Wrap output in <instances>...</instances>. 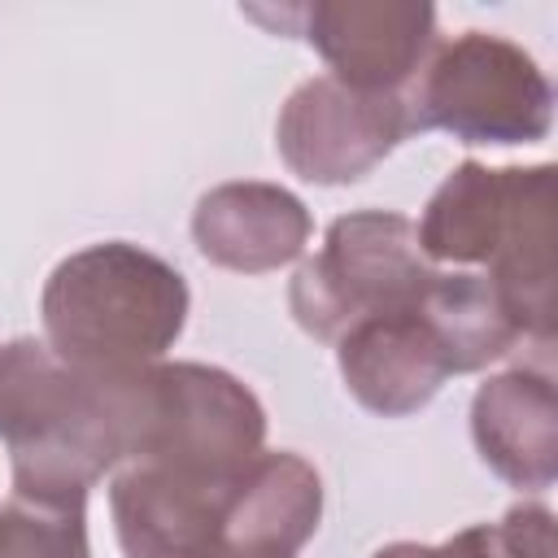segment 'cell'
Segmentation results:
<instances>
[{
  "instance_id": "obj_1",
  "label": "cell",
  "mask_w": 558,
  "mask_h": 558,
  "mask_svg": "<svg viewBox=\"0 0 558 558\" xmlns=\"http://www.w3.org/2000/svg\"><path fill=\"white\" fill-rule=\"evenodd\" d=\"M144 371L83 375L35 336L0 344V445L13 493L39 506H87L105 475L135 462Z\"/></svg>"
},
{
  "instance_id": "obj_2",
  "label": "cell",
  "mask_w": 558,
  "mask_h": 558,
  "mask_svg": "<svg viewBox=\"0 0 558 558\" xmlns=\"http://www.w3.org/2000/svg\"><path fill=\"white\" fill-rule=\"evenodd\" d=\"M187 279L131 240L87 244L61 257L39 296L44 344L83 375L157 366L187 323Z\"/></svg>"
},
{
  "instance_id": "obj_3",
  "label": "cell",
  "mask_w": 558,
  "mask_h": 558,
  "mask_svg": "<svg viewBox=\"0 0 558 558\" xmlns=\"http://www.w3.org/2000/svg\"><path fill=\"white\" fill-rule=\"evenodd\" d=\"M410 135L458 144H536L554 122V87L532 52L493 31H462L427 52L401 92Z\"/></svg>"
},
{
  "instance_id": "obj_4",
  "label": "cell",
  "mask_w": 558,
  "mask_h": 558,
  "mask_svg": "<svg viewBox=\"0 0 558 558\" xmlns=\"http://www.w3.org/2000/svg\"><path fill=\"white\" fill-rule=\"evenodd\" d=\"M432 275L436 266L405 214L353 209L327 227L323 248L292 275L288 310L305 336L340 340L362 318L418 305Z\"/></svg>"
},
{
  "instance_id": "obj_5",
  "label": "cell",
  "mask_w": 558,
  "mask_h": 558,
  "mask_svg": "<svg viewBox=\"0 0 558 558\" xmlns=\"http://www.w3.org/2000/svg\"><path fill=\"white\" fill-rule=\"evenodd\" d=\"M266 449V410L248 384L205 362L144 371V436L135 462L240 475Z\"/></svg>"
},
{
  "instance_id": "obj_6",
  "label": "cell",
  "mask_w": 558,
  "mask_h": 558,
  "mask_svg": "<svg viewBox=\"0 0 558 558\" xmlns=\"http://www.w3.org/2000/svg\"><path fill=\"white\" fill-rule=\"evenodd\" d=\"M253 22L296 26V35L331 65V78L357 92L401 96L436 48V9L427 0H314L296 9H244Z\"/></svg>"
},
{
  "instance_id": "obj_7",
  "label": "cell",
  "mask_w": 558,
  "mask_h": 558,
  "mask_svg": "<svg viewBox=\"0 0 558 558\" xmlns=\"http://www.w3.org/2000/svg\"><path fill=\"white\" fill-rule=\"evenodd\" d=\"M410 135L401 96L357 92L331 74L292 87L275 122V148L292 174L318 187L366 179Z\"/></svg>"
},
{
  "instance_id": "obj_8",
  "label": "cell",
  "mask_w": 558,
  "mask_h": 558,
  "mask_svg": "<svg viewBox=\"0 0 558 558\" xmlns=\"http://www.w3.org/2000/svg\"><path fill=\"white\" fill-rule=\"evenodd\" d=\"M240 475H205L166 462L118 466L109 510L122 558H235L231 501Z\"/></svg>"
},
{
  "instance_id": "obj_9",
  "label": "cell",
  "mask_w": 558,
  "mask_h": 558,
  "mask_svg": "<svg viewBox=\"0 0 558 558\" xmlns=\"http://www.w3.org/2000/svg\"><path fill=\"white\" fill-rule=\"evenodd\" d=\"M336 362L353 401L379 418H405L423 410L453 375L445 344L418 305L353 323L336 340Z\"/></svg>"
},
{
  "instance_id": "obj_10",
  "label": "cell",
  "mask_w": 558,
  "mask_h": 558,
  "mask_svg": "<svg viewBox=\"0 0 558 558\" xmlns=\"http://www.w3.org/2000/svg\"><path fill=\"white\" fill-rule=\"evenodd\" d=\"M310 209L296 192L262 179L218 183L192 209V240L205 262L235 275H266L310 244Z\"/></svg>"
},
{
  "instance_id": "obj_11",
  "label": "cell",
  "mask_w": 558,
  "mask_h": 558,
  "mask_svg": "<svg viewBox=\"0 0 558 558\" xmlns=\"http://www.w3.org/2000/svg\"><path fill=\"white\" fill-rule=\"evenodd\" d=\"M471 436L493 475L510 488L545 493L558 480V397L532 366L484 379L471 397Z\"/></svg>"
},
{
  "instance_id": "obj_12",
  "label": "cell",
  "mask_w": 558,
  "mask_h": 558,
  "mask_svg": "<svg viewBox=\"0 0 558 558\" xmlns=\"http://www.w3.org/2000/svg\"><path fill=\"white\" fill-rule=\"evenodd\" d=\"M323 519L318 471L288 449H262L235 484L231 554L235 558H292Z\"/></svg>"
},
{
  "instance_id": "obj_13",
  "label": "cell",
  "mask_w": 558,
  "mask_h": 558,
  "mask_svg": "<svg viewBox=\"0 0 558 558\" xmlns=\"http://www.w3.org/2000/svg\"><path fill=\"white\" fill-rule=\"evenodd\" d=\"M514 183H519V166H501V170H488L484 161L453 166V174L427 196L423 218L414 222L423 257L453 266H488L514 205Z\"/></svg>"
},
{
  "instance_id": "obj_14",
  "label": "cell",
  "mask_w": 558,
  "mask_h": 558,
  "mask_svg": "<svg viewBox=\"0 0 558 558\" xmlns=\"http://www.w3.org/2000/svg\"><path fill=\"white\" fill-rule=\"evenodd\" d=\"M418 310L432 323V331L440 336L453 375L484 371L488 362L506 357L523 340L519 323L506 314L501 296L488 288L484 275L436 270L418 296Z\"/></svg>"
},
{
  "instance_id": "obj_15",
  "label": "cell",
  "mask_w": 558,
  "mask_h": 558,
  "mask_svg": "<svg viewBox=\"0 0 558 558\" xmlns=\"http://www.w3.org/2000/svg\"><path fill=\"white\" fill-rule=\"evenodd\" d=\"M375 558H554V514L545 506H514L501 523H471L440 545L392 541Z\"/></svg>"
},
{
  "instance_id": "obj_16",
  "label": "cell",
  "mask_w": 558,
  "mask_h": 558,
  "mask_svg": "<svg viewBox=\"0 0 558 558\" xmlns=\"http://www.w3.org/2000/svg\"><path fill=\"white\" fill-rule=\"evenodd\" d=\"M0 558H92L87 506H39L13 493L0 506Z\"/></svg>"
}]
</instances>
